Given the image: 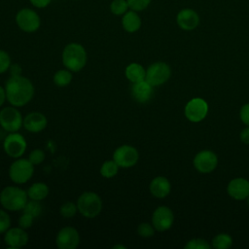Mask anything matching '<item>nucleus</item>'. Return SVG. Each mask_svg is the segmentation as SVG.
Instances as JSON below:
<instances>
[{
  "label": "nucleus",
  "mask_w": 249,
  "mask_h": 249,
  "mask_svg": "<svg viewBox=\"0 0 249 249\" xmlns=\"http://www.w3.org/2000/svg\"><path fill=\"white\" fill-rule=\"evenodd\" d=\"M6 98L15 107H21L27 104L34 95V87L30 80L18 75L12 76L5 85Z\"/></svg>",
  "instance_id": "nucleus-1"
},
{
  "label": "nucleus",
  "mask_w": 249,
  "mask_h": 249,
  "mask_svg": "<svg viewBox=\"0 0 249 249\" xmlns=\"http://www.w3.org/2000/svg\"><path fill=\"white\" fill-rule=\"evenodd\" d=\"M87 52L85 48L77 43L68 44L62 52L63 65L72 72H78L87 63Z\"/></svg>",
  "instance_id": "nucleus-2"
},
{
  "label": "nucleus",
  "mask_w": 249,
  "mask_h": 249,
  "mask_svg": "<svg viewBox=\"0 0 249 249\" xmlns=\"http://www.w3.org/2000/svg\"><path fill=\"white\" fill-rule=\"evenodd\" d=\"M27 193L15 186L6 187L0 194L1 205L10 211L22 210L27 202Z\"/></svg>",
  "instance_id": "nucleus-3"
},
{
  "label": "nucleus",
  "mask_w": 249,
  "mask_h": 249,
  "mask_svg": "<svg viewBox=\"0 0 249 249\" xmlns=\"http://www.w3.org/2000/svg\"><path fill=\"white\" fill-rule=\"evenodd\" d=\"M77 208L83 216L94 218L102 209V200L96 193L85 192L77 200Z\"/></svg>",
  "instance_id": "nucleus-4"
},
{
  "label": "nucleus",
  "mask_w": 249,
  "mask_h": 249,
  "mask_svg": "<svg viewBox=\"0 0 249 249\" xmlns=\"http://www.w3.org/2000/svg\"><path fill=\"white\" fill-rule=\"evenodd\" d=\"M34 164L29 160L18 159L12 163L9 169V176L16 184L26 183L33 175Z\"/></svg>",
  "instance_id": "nucleus-5"
},
{
  "label": "nucleus",
  "mask_w": 249,
  "mask_h": 249,
  "mask_svg": "<svg viewBox=\"0 0 249 249\" xmlns=\"http://www.w3.org/2000/svg\"><path fill=\"white\" fill-rule=\"evenodd\" d=\"M171 70L168 64L158 61L151 64L146 70L145 80L153 87H159L164 84L170 77Z\"/></svg>",
  "instance_id": "nucleus-6"
},
{
  "label": "nucleus",
  "mask_w": 249,
  "mask_h": 249,
  "mask_svg": "<svg viewBox=\"0 0 249 249\" xmlns=\"http://www.w3.org/2000/svg\"><path fill=\"white\" fill-rule=\"evenodd\" d=\"M20 112L15 107H5L0 111V125L8 132H16L22 125Z\"/></svg>",
  "instance_id": "nucleus-7"
},
{
  "label": "nucleus",
  "mask_w": 249,
  "mask_h": 249,
  "mask_svg": "<svg viewBox=\"0 0 249 249\" xmlns=\"http://www.w3.org/2000/svg\"><path fill=\"white\" fill-rule=\"evenodd\" d=\"M139 159L138 151L130 145H123L117 148L113 155V160L121 167L127 168L136 164Z\"/></svg>",
  "instance_id": "nucleus-8"
},
{
  "label": "nucleus",
  "mask_w": 249,
  "mask_h": 249,
  "mask_svg": "<svg viewBox=\"0 0 249 249\" xmlns=\"http://www.w3.org/2000/svg\"><path fill=\"white\" fill-rule=\"evenodd\" d=\"M208 113L207 102L199 97L191 99L185 106V116L186 118L193 122L198 123L202 121Z\"/></svg>",
  "instance_id": "nucleus-9"
},
{
  "label": "nucleus",
  "mask_w": 249,
  "mask_h": 249,
  "mask_svg": "<svg viewBox=\"0 0 249 249\" xmlns=\"http://www.w3.org/2000/svg\"><path fill=\"white\" fill-rule=\"evenodd\" d=\"M4 151L11 158L21 157L26 150V141L24 137L17 132H11L4 140Z\"/></svg>",
  "instance_id": "nucleus-10"
},
{
  "label": "nucleus",
  "mask_w": 249,
  "mask_h": 249,
  "mask_svg": "<svg viewBox=\"0 0 249 249\" xmlns=\"http://www.w3.org/2000/svg\"><path fill=\"white\" fill-rule=\"evenodd\" d=\"M218 164L216 154L209 150H203L197 153L194 159V166L200 173L212 172Z\"/></svg>",
  "instance_id": "nucleus-11"
},
{
  "label": "nucleus",
  "mask_w": 249,
  "mask_h": 249,
  "mask_svg": "<svg viewBox=\"0 0 249 249\" xmlns=\"http://www.w3.org/2000/svg\"><path fill=\"white\" fill-rule=\"evenodd\" d=\"M18 27L25 32H34L40 27V18L31 9L20 10L16 17Z\"/></svg>",
  "instance_id": "nucleus-12"
},
{
  "label": "nucleus",
  "mask_w": 249,
  "mask_h": 249,
  "mask_svg": "<svg viewBox=\"0 0 249 249\" xmlns=\"http://www.w3.org/2000/svg\"><path fill=\"white\" fill-rule=\"evenodd\" d=\"M174 222L172 210L167 206H159L153 213L152 224L159 231H164L171 228Z\"/></svg>",
  "instance_id": "nucleus-13"
},
{
  "label": "nucleus",
  "mask_w": 249,
  "mask_h": 249,
  "mask_svg": "<svg viewBox=\"0 0 249 249\" xmlns=\"http://www.w3.org/2000/svg\"><path fill=\"white\" fill-rule=\"evenodd\" d=\"M55 243L59 249H75L80 243L79 232L72 227H65L58 231Z\"/></svg>",
  "instance_id": "nucleus-14"
},
{
  "label": "nucleus",
  "mask_w": 249,
  "mask_h": 249,
  "mask_svg": "<svg viewBox=\"0 0 249 249\" xmlns=\"http://www.w3.org/2000/svg\"><path fill=\"white\" fill-rule=\"evenodd\" d=\"M231 197L236 200H242L249 196V181L244 178L232 179L227 188Z\"/></svg>",
  "instance_id": "nucleus-15"
},
{
  "label": "nucleus",
  "mask_w": 249,
  "mask_h": 249,
  "mask_svg": "<svg viewBox=\"0 0 249 249\" xmlns=\"http://www.w3.org/2000/svg\"><path fill=\"white\" fill-rule=\"evenodd\" d=\"M4 240L10 248H20L27 244L28 235L20 227L12 228L6 231Z\"/></svg>",
  "instance_id": "nucleus-16"
},
{
  "label": "nucleus",
  "mask_w": 249,
  "mask_h": 249,
  "mask_svg": "<svg viewBox=\"0 0 249 249\" xmlns=\"http://www.w3.org/2000/svg\"><path fill=\"white\" fill-rule=\"evenodd\" d=\"M154 87L146 80L134 83L131 87V95L135 101L139 103L148 102L154 94Z\"/></svg>",
  "instance_id": "nucleus-17"
},
{
  "label": "nucleus",
  "mask_w": 249,
  "mask_h": 249,
  "mask_svg": "<svg viewBox=\"0 0 249 249\" xmlns=\"http://www.w3.org/2000/svg\"><path fill=\"white\" fill-rule=\"evenodd\" d=\"M176 21L180 28L189 31L195 29L198 25L199 18L194 10L184 9L178 13Z\"/></svg>",
  "instance_id": "nucleus-18"
},
{
  "label": "nucleus",
  "mask_w": 249,
  "mask_h": 249,
  "mask_svg": "<svg viewBox=\"0 0 249 249\" xmlns=\"http://www.w3.org/2000/svg\"><path fill=\"white\" fill-rule=\"evenodd\" d=\"M24 128L30 132H40L47 125V119L45 115L39 112H32L25 116L22 123Z\"/></svg>",
  "instance_id": "nucleus-19"
},
{
  "label": "nucleus",
  "mask_w": 249,
  "mask_h": 249,
  "mask_svg": "<svg viewBox=\"0 0 249 249\" xmlns=\"http://www.w3.org/2000/svg\"><path fill=\"white\" fill-rule=\"evenodd\" d=\"M171 185L167 178L163 176H158L154 178L150 184V192L151 194L158 197V198H163L167 196L170 193Z\"/></svg>",
  "instance_id": "nucleus-20"
},
{
  "label": "nucleus",
  "mask_w": 249,
  "mask_h": 249,
  "mask_svg": "<svg viewBox=\"0 0 249 249\" xmlns=\"http://www.w3.org/2000/svg\"><path fill=\"white\" fill-rule=\"evenodd\" d=\"M123 27L125 31L132 33L137 31L141 26V19L139 16L135 13V11L131 10L124 14L123 19H122Z\"/></svg>",
  "instance_id": "nucleus-21"
},
{
  "label": "nucleus",
  "mask_w": 249,
  "mask_h": 249,
  "mask_svg": "<svg viewBox=\"0 0 249 249\" xmlns=\"http://www.w3.org/2000/svg\"><path fill=\"white\" fill-rule=\"evenodd\" d=\"M125 77L131 83H138L145 80L146 70L139 63H130L125 68Z\"/></svg>",
  "instance_id": "nucleus-22"
},
{
  "label": "nucleus",
  "mask_w": 249,
  "mask_h": 249,
  "mask_svg": "<svg viewBox=\"0 0 249 249\" xmlns=\"http://www.w3.org/2000/svg\"><path fill=\"white\" fill-rule=\"evenodd\" d=\"M49 194V187L42 182L34 183L31 185L27 191V196L30 199L33 200H42L44 199Z\"/></svg>",
  "instance_id": "nucleus-23"
},
{
  "label": "nucleus",
  "mask_w": 249,
  "mask_h": 249,
  "mask_svg": "<svg viewBox=\"0 0 249 249\" xmlns=\"http://www.w3.org/2000/svg\"><path fill=\"white\" fill-rule=\"evenodd\" d=\"M71 81H72V73L68 69L58 70L57 72H55L53 76L54 84L60 88L68 86L71 83Z\"/></svg>",
  "instance_id": "nucleus-24"
},
{
  "label": "nucleus",
  "mask_w": 249,
  "mask_h": 249,
  "mask_svg": "<svg viewBox=\"0 0 249 249\" xmlns=\"http://www.w3.org/2000/svg\"><path fill=\"white\" fill-rule=\"evenodd\" d=\"M232 245V238L228 233H219L212 240V246L216 249H227Z\"/></svg>",
  "instance_id": "nucleus-25"
},
{
  "label": "nucleus",
  "mask_w": 249,
  "mask_h": 249,
  "mask_svg": "<svg viewBox=\"0 0 249 249\" xmlns=\"http://www.w3.org/2000/svg\"><path fill=\"white\" fill-rule=\"evenodd\" d=\"M119 167L120 166L114 160H106L102 163L100 167V174L105 178H112L118 173Z\"/></svg>",
  "instance_id": "nucleus-26"
},
{
  "label": "nucleus",
  "mask_w": 249,
  "mask_h": 249,
  "mask_svg": "<svg viewBox=\"0 0 249 249\" xmlns=\"http://www.w3.org/2000/svg\"><path fill=\"white\" fill-rule=\"evenodd\" d=\"M23 212L28 213L32 215L34 218L38 217L42 213V205L38 200H33L31 199L30 201H27L25 206L23 207Z\"/></svg>",
  "instance_id": "nucleus-27"
},
{
  "label": "nucleus",
  "mask_w": 249,
  "mask_h": 249,
  "mask_svg": "<svg viewBox=\"0 0 249 249\" xmlns=\"http://www.w3.org/2000/svg\"><path fill=\"white\" fill-rule=\"evenodd\" d=\"M128 4L126 0H114L110 5V10L114 15L121 16L127 12Z\"/></svg>",
  "instance_id": "nucleus-28"
},
{
  "label": "nucleus",
  "mask_w": 249,
  "mask_h": 249,
  "mask_svg": "<svg viewBox=\"0 0 249 249\" xmlns=\"http://www.w3.org/2000/svg\"><path fill=\"white\" fill-rule=\"evenodd\" d=\"M78 211L77 205L71 201L63 203L60 207V214L64 218H72Z\"/></svg>",
  "instance_id": "nucleus-29"
},
{
  "label": "nucleus",
  "mask_w": 249,
  "mask_h": 249,
  "mask_svg": "<svg viewBox=\"0 0 249 249\" xmlns=\"http://www.w3.org/2000/svg\"><path fill=\"white\" fill-rule=\"evenodd\" d=\"M186 249H209L210 244L202 238H194L191 239L186 245Z\"/></svg>",
  "instance_id": "nucleus-30"
},
{
  "label": "nucleus",
  "mask_w": 249,
  "mask_h": 249,
  "mask_svg": "<svg viewBox=\"0 0 249 249\" xmlns=\"http://www.w3.org/2000/svg\"><path fill=\"white\" fill-rule=\"evenodd\" d=\"M155 228L149 223H142L137 227V233L142 237H151L155 233Z\"/></svg>",
  "instance_id": "nucleus-31"
},
{
  "label": "nucleus",
  "mask_w": 249,
  "mask_h": 249,
  "mask_svg": "<svg viewBox=\"0 0 249 249\" xmlns=\"http://www.w3.org/2000/svg\"><path fill=\"white\" fill-rule=\"evenodd\" d=\"M11 226V219L9 214L0 209V233H3L9 230Z\"/></svg>",
  "instance_id": "nucleus-32"
},
{
  "label": "nucleus",
  "mask_w": 249,
  "mask_h": 249,
  "mask_svg": "<svg viewBox=\"0 0 249 249\" xmlns=\"http://www.w3.org/2000/svg\"><path fill=\"white\" fill-rule=\"evenodd\" d=\"M128 7L133 11H142L146 9L151 0H126Z\"/></svg>",
  "instance_id": "nucleus-33"
},
{
  "label": "nucleus",
  "mask_w": 249,
  "mask_h": 249,
  "mask_svg": "<svg viewBox=\"0 0 249 249\" xmlns=\"http://www.w3.org/2000/svg\"><path fill=\"white\" fill-rule=\"evenodd\" d=\"M45 159V153L40 150V149H36V150H33L30 154H29V157H28V160L29 161L34 164V165H37V164H40Z\"/></svg>",
  "instance_id": "nucleus-34"
},
{
  "label": "nucleus",
  "mask_w": 249,
  "mask_h": 249,
  "mask_svg": "<svg viewBox=\"0 0 249 249\" xmlns=\"http://www.w3.org/2000/svg\"><path fill=\"white\" fill-rule=\"evenodd\" d=\"M11 66V58L9 54L5 52L0 50V74L6 72Z\"/></svg>",
  "instance_id": "nucleus-35"
},
{
  "label": "nucleus",
  "mask_w": 249,
  "mask_h": 249,
  "mask_svg": "<svg viewBox=\"0 0 249 249\" xmlns=\"http://www.w3.org/2000/svg\"><path fill=\"white\" fill-rule=\"evenodd\" d=\"M34 221V217L28 213L23 212V214L18 219V226L24 230L29 229Z\"/></svg>",
  "instance_id": "nucleus-36"
},
{
  "label": "nucleus",
  "mask_w": 249,
  "mask_h": 249,
  "mask_svg": "<svg viewBox=\"0 0 249 249\" xmlns=\"http://www.w3.org/2000/svg\"><path fill=\"white\" fill-rule=\"evenodd\" d=\"M239 117L241 122L249 126V103L244 104L241 108H240V112H239Z\"/></svg>",
  "instance_id": "nucleus-37"
},
{
  "label": "nucleus",
  "mask_w": 249,
  "mask_h": 249,
  "mask_svg": "<svg viewBox=\"0 0 249 249\" xmlns=\"http://www.w3.org/2000/svg\"><path fill=\"white\" fill-rule=\"evenodd\" d=\"M240 140L245 144H249V126L248 125H247V127H245L241 130Z\"/></svg>",
  "instance_id": "nucleus-38"
},
{
  "label": "nucleus",
  "mask_w": 249,
  "mask_h": 249,
  "mask_svg": "<svg viewBox=\"0 0 249 249\" xmlns=\"http://www.w3.org/2000/svg\"><path fill=\"white\" fill-rule=\"evenodd\" d=\"M30 2L37 8H45L51 3V0H30Z\"/></svg>",
  "instance_id": "nucleus-39"
},
{
  "label": "nucleus",
  "mask_w": 249,
  "mask_h": 249,
  "mask_svg": "<svg viewBox=\"0 0 249 249\" xmlns=\"http://www.w3.org/2000/svg\"><path fill=\"white\" fill-rule=\"evenodd\" d=\"M11 68V74L12 76H18L20 75V67L18 64H13L10 66Z\"/></svg>",
  "instance_id": "nucleus-40"
},
{
  "label": "nucleus",
  "mask_w": 249,
  "mask_h": 249,
  "mask_svg": "<svg viewBox=\"0 0 249 249\" xmlns=\"http://www.w3.org/2000/svg\"><path fill=\"white\" fill-rule=\"evenodd\" d=\"M5 99H6V91H5V89L0 86V107L3 105Z\"/></svg>",
  "instance_id": "nucleus-41"
},
{
  "label": "nucleus",
  "mask_w": 249,
  "mask_h": 249,
  "mask_svg": "<svg viewBox=\"0 0 249 249\" xmlns=\"http://www.w3.org/2000/svg\"><path fill=\"white\" fill-rule=\"evenodd\" d=\"M113 248H115V249H116V248H125V246H123V245H120V244H119V245H116V246H114Z\"/></svg>",
  "instance_id": "nucleus-42"
},
{
  "label": "nucleus",
  "mask_w": 249,
  "mask_h": 249,
  "mask_svg": "<svg viewBox=\"0 0 249 249\" xmlns=\"http://www.w3.org/2000/svg\"><path fill=\"white\" fill-rule=\"evenodd\" d=\"M247 202H248V205H249V196L247 197Z\"/></svg>",
  "instance_id": "nucleus-43"
}]
</instances>
